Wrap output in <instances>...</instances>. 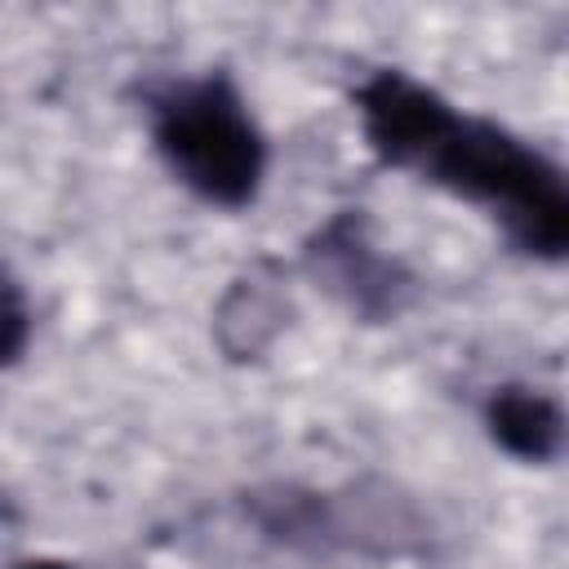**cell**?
Here are the masks:
<instances>
[{"label": "cell", "mask_w": 569, "mask_h": 569, "mask_svg": "<svg viewBox=\"0 0 569 569\" xmlns=\"http://www.w3.org/2000/svg\"><path fill=\"white\" fill-rule=\"evenodd\" d=\"M365 147L400 173L467 200L502 240L533 262H565L569 253V182L529 138L507 124L449 102L436 84L378 67L351 89Z\"/></svg>", "instance_id": "cell-1"}, {"label": "cell", "mask_w": 569, "mask_h": 569, "mask_svg": "<svg viewBox=\"0 0 569 569\" xmlns=\"http://www.w3.org/2000/svg\"><path fill=\"white\" fill-rule=\"evenodd\" d=\"M31 302L18 276L0 262V369H13L31 347Z\"/></svg>", "instance_id": "cell-6"}, {"label": "cell", "mask_w": 569, "mask_h": 569, "mask_svg": "<svg viewBox=\"0 0 569 569\" xmlns=\"http://www.w3.org/2000/svg\"><path fill=\"white\" fill-rule=\"evenodd\" d=\"M302 267L342 311L365 325L405 316L418 293L413 271L391 249H382L365 209H338L325 218L302 244Z\"/></svg>", "instance_id": "cell-3"}, {"label": "cell", "mask_w": 569, "mask_h": 569, "mask_svg": "<svg viewBox=\"0 0 569 569\" xmlns=\"http://www.w3.org/2000/svg\"><path fill=\"white\" fill-rule=\"evenodd\" d=\"M13 569H80V565L58 560V556H27V560H13Z\"/></svg>", "instance_id": "cell-7"}, {"label": "cell", "mask_w": 569, "mask_h": 569, "mask_svg": "<svg viewBox=\"0 0 569 569\" xmlns=\"http://www.w3.org/2000/svg\"><path fill=\"white\" fill-rule=\"evenodd\" d=\"M284 316H289V298L280 289L276 267L253 262L222 293L213 329H218V342L231 360H253L276 342V333L284 329Z\"/></svg>", "instance_id": "cell-5"}, {"label": "cell", "mask_w": 569, "mask_h": 569, "mask_svg": "<svg viewBox=\"0 0 569 569\" xmlns=\"http://www.w3.org/2000/svg\"><path fill=\"white\" fill-rule=\"evenodd\" d=\"M138 102L151 151L182 191L227 213L258 200L271 147L249 98L227 71L156 76L138 89Z\"/></svg>", "instance_id": "cell-2"}, {"label": "cell", "mask_w": 569, "mask_h": 569, "mask_svg": "<svg viewBox=\"0 0 569 569\" xmlns=\"http://www.w3.org/2000/svg\"><path fill=\"white\" fill-rule=\"evenodd\" d=\"M480 422H485V436L516 462L547 467L565 453V405L542 387H529V382L489 387L480 405Z\"/></svg>", "instance_id": "cell-4"}]
</instances>
